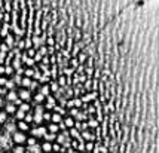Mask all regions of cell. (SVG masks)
Listing matches in <instances>:
<instances>
[{
	"label": "cell",
	"mask_w": 159,
	"mask_h": 153,
	"mask_svg": "<svg viewBox=\"0 0 159 153\" xmlns=\"http://www.w3.org/2000/svg\"><path fill=\"white\" fill-rule=\"evenodd\" d=\"M48 128H49V131H51V132H55V134H57L58 131H61V128H60V124L57 125V124H54V122H52V124H51Z\"/></svg>",
	"instance_id": "11"
},
{
	"label": "cell",
	"mask_w": 159,
	"mask_h": 153,
	"mask_svg": "<svg viewBox=\"0 0 159 153\" xmlns=\"http://www.w3.org/2000/svg\"><path fill=\"white\" fill-rule=\"evenodd\" d=\"M15 111H16V104L12 103V101L7 103L6 104V113H15Z\"/></svg>",
	"instance_id": "7"
},
{
	"label": "cell",
	"mask_w": 159,
	"mask_h": 153,
	"mask_svg": "<svg viewBox=\"0 0 159 153\" xmlns=\"http://www.w3.org/2000/svg\"><path fill=\"white\" fill-rule=\"evenodd\" d=\"M33 74H34V73H33V70H31V69L25 70V76H33Z\"/></svg>",
	"instance_id": "35"
},
{
	"label": "cell",
	"mask_w": 159,
	"mask_h": 153,
	"mask_svg": "<svg viewBox=\"0 0 159 153\" xmlns=\"http://www.w3.org/2000/svg\"><path fill=\"white\" fill-rule=\"evenodd\" d=\"M21 85H22V86H25V88H28V86L31 85V80H30L28 77H24V79H22V82H21Z\"/></svg>",
	"instance_id": "22"
},
{
	"label": "cell",
	"mask_w": 159,
	"mask_h": 153,
	"mask_svg": "<svg viewBox=\"0 0 159 153\" xmlns=\"http://www.w3.org/2000/svg\"><path fill=\"white\" fill-rule=\"evenodd\" d=\"M5 131L9 132V134H15L16 132V124H15L14 120H9L5 124Z\"/></svg>",
	"instance_id": "3"
},
{
	"label": "cell",
	"mask_w": 159,
	"mask_h": 153,
	"mask_svg": "<svg viewBox=\"0 0 159 153\" xmlns=\"http://www.w3.org/2000/svg\"><path fill=\"white\" fill-rule=\"evenodd\" d=\"M0 51H2V52H7V51H9V46H7V45H0Z\"/></svg>",
	"instance_id": "31"
},
{
	"label": "cell",
	"mask_w": 159,
	"mask_h": 153,
	"mask_svg": "<svg viewBox=\"0 0 159 153\" xmlns=\"http://www.w3.org/2000/svg\"><path fill=\"white\" fill-rule=\"evenodd\" d=\"M34 113H37V115H43V106H40V104H37V106H36Z\"/></svg>",
	"instance_id": "24"
},
{
	"label": "cell",
	"mask_w": 159,
	"mask_h": 153,
	"mask_svg": "<svg viewBox=\"0 0 159 153\" xmlns=\"http://www.w3.org/2000/svg\"><path fill=\"white\" fill-rule=\"evenodd\" d=\"M6 45L7 46H12L14 45V36H11V34L6 36Z\"/></svg>",
	"instance_id": "21"
},
{
	"label": "cell",
	"mask_w": 159,
	"mask_h": 153,
	"mask_svg": "<svg viewBox=\"0 0 159 153\" xmlns=\"http://www.w3.org/2000/svg\"><path fill=\"white\" fill-rule=\"evenodd\" d=\"M15 113H16V115H15V118L20 119V120H24V118H25V111L20 109V110H16Z\"/></svg>",
	"instance_id": "15"
},
{
	"label": "cell",
	"mask_w": 159,
	"mask_h": 153,
	"mask_svg": "<svg viewBox=\"0 0 159 153\" xmlns=\"http://www.w3.org/2000/svg\"><path fill=\"white\" fill-rule=\"evenodd\" d=\"M43 138L46 140V141H54V140H57V134L55 132H46L45 135H43Z\"/></svg>",
	"instance_id": "9"
},
{
	"label": "cell",
	"mask_w": 159,
	"mask_h": 153,
	"mask_svg": "<svg viewBox=\"0 0 159 153\" xmlns=\"http://www.w3.org/2000/svg\"><path fill=\"white\" fill-rule=\"evenodd\" d=\"M18 95H20V98H22V100L28 101V100L31 98V92H30L28 89H21L20 92H18Z\"/></svg>",
	"instance_id": "5"
},
{
	"label": "cell",
	"mask_w": 159,
	"mask_h": 153,
	"mask_svg": "<svg viewBox=\"0 0 159 153\" xmlns=\"http://www.w3.org/2000/svg\"><path fill=\"white\" fill-rule=\"evenodd\" d=\"M24 152H25V149L22 146H16L12 149V153H24Z\"/></svg>",
	"instance_id": "19"
},
{
	"label": "cell",
	"mask_w": 159,
	"mask_h": 153,
	"mask_svg": "<svg viewBox=\"0 0 159 153\" xmlns=\"http://www.w3.org/2000/svg\"><path fill=\"white\" fill-rule=\"evenodd\" d=\"M34 100H36V103H40V101L45 100V95H43L42 92H37V94L34 95Z\"/></svg>",
	"instance_id": "18"
},
{
	"label": "cell",
	"mask_w": 159,
	"mask_h": 153,
	"mask_svg": "<svg viewBox=\"0 0 159 153\" xmlns=\"http://www.w3.org/2000/svg\"><path fill=\"white\" fill-rule=\"evenodd\" d=\"M7 88H5V86H0V97H3V95H7Z\"/></svg>",
	"instance_id": "27"
},
{
	"label": "cell",
	"mask_w": 159,
	"mask_h": 153,
	"mask_svg": "<svg viewBox=\"0 0 159 153\" xmlns=\"http://www.w3.org/2000/svg\"><path fill=\"white\" fill-rule=\"evenodd\" d=\"M12 134H9V132L5 131L3 135H0V149H9L11 144H12Z\"/></svg>",
	"instance_id": "1"
},
{
	"label": "cell",
	"mask_w": 159,
	"mask_h": 153,
	"mask_svg": "<svg viewBox=\"0 0 159 153\" xmlns=\"http://www.w3.org/2000/svg\"><path fill=\"white\" fill-rule=\"evenodd\" d=\"M34 153H43V152H42V150H37V152H34Z\"/></svg>",
	"instance_id": "39"
},
{
	"label": "cell",
	"mask_w": 159,
	"mask_h": 153,
	"mask_svg": "<svg viewBox=\"0 0 159 153\" xmlns=\"http://www.w3.org/2000/svg\"><path fill=\"white\" fill-rule=\"evenodd\" d=\"M3 104V97H0V106Z\"/></svg>",
	"instance_id": "38"
},
{
	"label": "cell",
	"mask_w": 159,
	"mask_h": 153,
	"mask_svg": "<svg viewBox=\"0 0 159 153\" xmlns=\"http://www.w3.org/2000/svg\"><path fill=\"white\" fill-rule=\"evenodd\" d=\"M39 54H40V55H46V54H48V48H45V46L42 45L40 48H39Z\"/></svg>",
	"instance_id": "25"
},
{
	"label": "cell",
	"mask_w": 159,
	"mask_h": 153,
	"mask_svg": "<svg viewBox=\"0 0 159 153\" xmlns=\"http://www.w3.org/2000/svg\"><path fill=\"white\" fill-rule=\"evenodd\" d=\"M34 120L36 124H42V120H43V115H37V113H34Z\"/></svg>",
	"instance_id": "20"
},
{
	"label": "cell",
	"mask_w": 159,
	"mask_h": 153,
	"mask_svg": "<svg viewBox=\"0 0 159 153\" xmlns=\"http://www.w3.org/2000/svg\"><path fill=\"white\" fill-rule=\"evenodd\" d=\"M27 143H28V146H34V144H37V141H36L34 137H30V138H27Z\"/></svg>",
	"instance_id": "26"
},
{
	"label": "cell",
	"mask_w": 159,
	"mask_h": 153,
	"mask_svg": "<svg viewBox=\"0 0 159 153\" xmlns=\"http://www.w3.org/2000/svg\"><path fill=\"white\" fill-rule=\"evenodd\" d=\"M42 150H43V152H52V144H51V141H45V143L42 144Z\"/></svg>",
	"instance_id": "10"
},
{
	"label": "cell",
	"mask_w": 159,
	"mask_h": 153,
	"mask_svg": "<svg viewBox=\"0 0 159 153\" xmlns=\"http://www.w3.org/2000/svg\"><path fill=\"white\" fill-rule=\"evenodd\" d=\"M33 119H34V116H31L30 113H27V115H25V118H24V120H25V122H31Z\"/></svg>",
	"instance_id": "30"
},
{
	"label": "cell",
	"mask_w": 159,
	"mask_h": 153,
	"mask_svg": "<svg viewBox=\"0 0 159 153\" xmlns=\"http://www.w3.org/2000/svg\"><path fill=\"white\" fill-rule=\"evenodd\" d=\"M15 80L14 79H7V82H6V85H5V86H6V88H9V89H14L15 88Z\"/></svg>",
	"instance_id": "16"
},
{
	"label": "cell",
	"mask_w": 159,
	"mask_h": 153,
	"mask_svg": "<svg viewBox=\"0 0 159 153\" xmlns=\"http://www.w3.org/2000/svg\"><path fill=\"white\" fill-rule=\"evenodd\" d=\"M20 109H21V110H24V111H28V110H30V106L25 104V103H22V104L20 106Z\"/></svg>",
	"instance_id": "28"
},
{
	"label": "cell",
	"mask_w": 159,
	"mask_h": 153,
	"mask_svg": "<svg viewBox=\"0 0 159 153\" xmlns=\"http://www.w3.org/2000/svg\"><path fill=\"white\" fill-rule=\"evenodd\" d=\"M51 118H52V115H51V113H48V111H46V113H43V119H46V120H51Z\"/></svg>",
	"instance_id": "32"
},
{
	"label": "cell",
	"mask_w": 159,
	"mask_h": 153,
	"mask_svg": "<svg viewBox=\"0 0 159 153\" xmlns=\"http://www.w3.org/2000/svg\"><path fill=\"white\" fill-rule=\"evenodd\" d=\"M12 140H14L16 144H22L27 141V137H25V132H15L12 134Z\"/></svg>",
	"instance_id": "2"
},
{
	"label": "cell",
	"mask_w": 159,
	"mask_h": 153,
	"mask_svg": "<svg viewBox=\"0 0 159 153\" xmlns=\"http://www.w3.org/2000/svg\"><path fill=\"white\" fill-rule=\"evenodd\" d=\"M7 100H9V101H12V103H14L15 100H16V98H18V94H16V92H15L14 89H11L9 91V92H7Z\"/></svg>",
	"instance_id": "8"
},
{
	"label": "cell",
	"mask_w": 159,
	"mask_h": 153,
	"mask_svg": "<svg viewBox=\"0 0 159 153\" xmlns=\"http://www.w3.org/2000/svg\"><path fill=\"white\" fill-rule=\"evenodd\" d=\"M0 153H6V152H2V150H0Z\"/></svg>",
	"instance_id": "40"
},
{
	"label": "cell",
	"mask_w": 159,
	"mask_h": 153,
	"mask_svg": "<svg viewBox=\"0 0 159 153\" xmlns=\"http://www.w3.org/2000/svg\"><path fill=\"white\" fill-rule=\"evenodd\" d=\"M28 55L34 56V55H36V49H31V48H28Z\"/></svg>",
	"instance_id": "36"
},
{
	"label": "cell",
	"mask_w": 159,
	"mask_h": 153,
	"mask_svg": "<svg viewBox=\"0 0 159 153\" xmlns=\"http://www.w3.org/2000/svg\"><path fill=\"white\" fill-rule=\"evenodd\" d=\"M31 134H33V137H40V135H45V134H46V128H45V126L33 128V129H31Z\"/></svg>",
	"instance_id": "4"
},
{
	"label": "cell",
	"mask_w": 159,
	"mask_h": 153,
	"mask_svg": "<svg viewBox=\"0 0 159 153\" xmlns=\"http://www.w3.org/2000/svg\"><path fill=\"white\" fill-rule=\"evenodd\" d=\"M37 150H40L39 144H34V146H30V147H28V152H30V153H34V152H37Z\"/></svg>",
	"instance_id": "23"
},
{
	"label": "cell",
	"mask_w": 159,
	"mask_h": 153,
	"mask_svg": "<svg viewBox=\"0 0 159 153\" xmlns=\"http://www.w3.org/2000/svg\"><path fill=\"white\" fill-rule=\"evenodd\" d=\"M51 120H52L54 124H61V115H60V113H54Z\"/></svg>",
	"instance_id": "14"
},
{
	"label": "cell",
	"mask_w": 159,
	"mask_h": 153,
	"mask_svg": "<svg viewBox=\"0 0 159 153\" xmlns=\"http://www.w3.org/2000/svg\"><path fill=\"white\" fill-rule=\"evenodd\" d=\"M55 107V97L54 95H48V100H46V109H54Z\"/></svg>",
	"instance_id": "6"
},
{
	"label": "cell",
	"mask_w": 159,
	"mask_h": 153,
	"mask_svg": "<svg viewBox=\"0 0 159 153\" xmlns=\"http://www.w3.org/2000/svg\"><path fill=\"white\" fill-rule=\"evenodd\" d=\"M39 92H42L45 97H48V95H51V94H49V92H51V86L45 85V86H42V88H40V91H39Z\"/></svg>",
	"instance_id": "12"
},
{
	"label": "cell",
	"mask_w": 159,
	"mask_h": 153,
	"mask_svg": "<svg viewBox=\"0 0 159 153\" xmlns=\"http://www.w3.org/2000/svg\"><path fill=\"white\" fill-rule=\"evenodd\" d=\"M37 86H39V85H37V82H36V80H31V85H30V88H31V89H36Z\"/></svg>",
	"instance_id": "34"
},
{
	"label": "cell",
	"mask_w": 159,
	"mask_h": 153,
	"mask_svg": "<svg viewBox=\"0 0 159 153\" xmlns=\"http://www.w3.org/2000/svg\"><path fill=\"white\" fill-rule=\"evenodd\" d=\"M7 120V113L6 111H0V124H5Z\"/></svg>",
	"instance_id": "17"
},
{
	"label": "cell",
	"mask_w": 159,
	"mask_h": 153,
	"mask_svg": "<svg viewBox=\"0 0 159 153\" xmlns=\"http://www.w3.org/2000/svg\"><path fill=\"white\" fill-rule=\"evenodd\" d=\"M18 128H20L21 131L25 132V131H28V128H30V126H28V124L25 122V120H21L20 124H18Z\"/></svg>",
	"instance_id": "13"
},
{
	"label": "cell",
	"mask_w": 159,
	"mask_h": 153,
	"mask_svg": "<svg viewBox=\"0 0 159 153\" xmlns=\"http://www.w3.org/2000/svg\"><path fill=\"white\" fill-rule=\"evenodd\" d=\"M6 71V67H3V65H0V74H3Z\"/></svg>",
	"instance_id": "37"
},
{
	"label": "cell",
	"mask_w": 159,
	"mask_h": 153,
	"mask_svg": "<svg viewBox=\"0 0 159 153\" xmlns=\"http://www.w3.org/2000/svg\"><path fill=\"white\" fill-rule=\"evenodd\" d=\"M6 82H7L6 77H0V86H5V85H6Z\"/></svg>",
	"instance_id": "33"
},
{
	"label": "cell",
	"mask_w": 159,
	"mask_h": 153,
	"mask_svg": "<svg viewBox=\"0 0 159 153\" xmlns=\"http://www.w3.org/2000/svg\"><path fill=\"white\" fill-rule=\"evenodd\" d=\"M14 71H15V70L12 69L11 65H7V67H6V71H5V73H6V74H12V76H14Z\"/></svg>",
	"instance_id": "29"
}]
</instances>
